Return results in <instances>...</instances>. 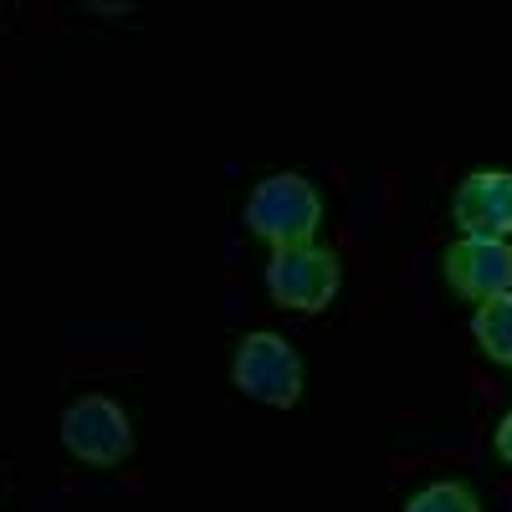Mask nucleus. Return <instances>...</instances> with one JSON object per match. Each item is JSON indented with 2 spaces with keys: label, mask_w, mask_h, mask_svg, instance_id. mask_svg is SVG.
<instances>
[{
  "label": "nucleus",
  "mask_w": 512,
  "mask_h": 512,
  "mask_svg": "<svg viewBox=\"0 0 512 512\" xmlns=\"http://www.w3.org/2000/svg\"><path fill=\"white\" fill-rule=\"evenodd\" d=\"M318 221H323V200L303 175H272L246 200V226L262 241H272L277 251L282 246H308Z\"/></svg>",
  "instance_id": "1"
},
{
  "label": "nucleus",
  "mask_w": 512,
  "mask_h": 512,
  "mask_svg": "<svg viewBox=\"0 0 512 512\" xmlns=\"http://www.w3.org/2000/svg\"><path fill=\"white\" fill-rule=\"evenodd\" d=\"M267 292L292 313H318L338 292V256L323 246H282L267 262Z\"/></svg>",
  "instance_id": "2"
},
{
  "label": "nucleus",
  "mask_w": 512,
  "mask_h": 512,
  "mask_svg": "<svg viewBox=\"0 0 512 512\" xmlns=\"http://www.w3.org/2000/svg\"><path fill=\"white\" fill-rule=\"evenodd\" d=\"M236 384L262 400V405H297V395H303V359H297V349L287 344V338L277 333H251L241 354H236Z\"/></svg>",
  "instance_id": "3"
},
{
  "label": "nucleus",
  "mask_w": 512,
  "mask_h": 512,
  "mask_svg": "<svg viewBox=\"0 0 512 512\" xmlns=\"http://www.w3.org/2000/svg\"><path fill=\"white\" fill-rule=\"evenodd\" d=\"M62 441L72 456L93 461V466H118L128 456V446H134V431H128V420L113 400L88 395L62 415Z\"/></svg>",
  "instance_id": "4"
},
{
  "label": "nucleus",
  "mask_w": 512,
  "mask_h": 512,
  "mask_svg": "<svg viewBox=\"0 0 512 512\" xmlns=\"http://www.w3.org/2000/svg\"><path fill=\"white\" fill-rule=\"evenodd\" d=\"M446 282L461 297H477V303H492V297L512 292V251L507 241H477L466 236L446 251Z\"/></svg>",
  "instance_id": "5"
},
{
  "label": "nucleus",
  "mask_w": 512,
  "mask_h": 512,
  "mask_svg": "<svg viewBox=\"0 0 512 512\" xmlns=\"http://www.w3.org/2000/svg\"><path fill=\"white\" fill-rule=\"evenodd\" d=\"M456 226L477 241H507L512 236V175L487 169L472 175L456 195Z\"/></svg>",
  "instance_id": "6"
},
{
  "label": "nucleus",
  "mask_w": 512,
  "mask_h": 512,
  "mask_svg": "<svg viewBox=\"0 0 512 512\" xmlns=\"http://www.w3.org/2000/svg\"><path fill=\"white\" fill-rule=\"evenodd\" d=\"M472 333H477V344H482L497 364L512 369V292H502V297H492V303L477 308Z\"/></svg>",
  "instance_id": "7"
},
{
  "label": "nucleus",
  "mask_w": 512,
  "mask_h": 512,
  "mask_svg": "<svg viewBox=\"0 0 512 512\" xmlns=\"http://www.w3.org/2000/svg\"><path fill=\"white\" fill-rule=\"evenodd\" d=\"M405 512H482L472 487H456V482H436V487H425L420 497H410Z\"/></svg>",
  "instance_id": "8"
},
{
  "label": "nucleus",
  "mask_w": 512,
  "mask_h": 512,
  "mask_svg": "<svg viewBox=\"0 0 512 512\" xmlns=\"http://www.w3.org/2000/svg\"><path fill=\"white\" fill-rule=\"evenodd\" d=\"M497 451H502V461H512V415H502V425H497Z\"/></svg>",
  "instance_id": "9"
}]
</instances>
